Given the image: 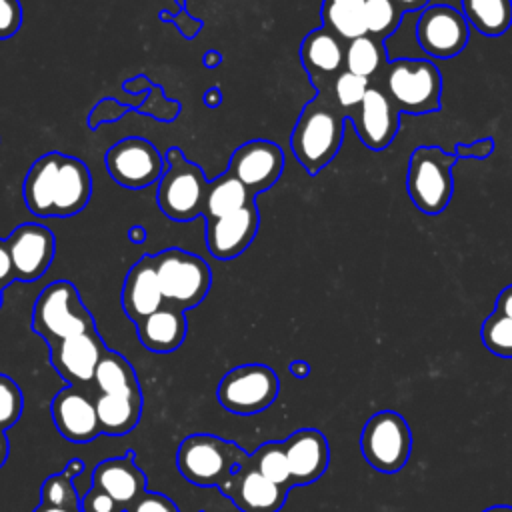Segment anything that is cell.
<instances>
[{"label": "cell", "mask_w": 512, "mask_h": 512, "mask_svg": "<svg viewBox=\"0 0 512 512\" xmlns=\"http://www.w3.org/2000/svg\"><path fill=\"white\" fill-rule=\"evenodd\" d=\"M22 196L26 208L38 218H70L86 208L92 176L80 158L48 152L28 168Z\"/></svg>", "instance_id": "6da1fadb"}, {"label": "cell", "mask_w": 512, "mask_h": 512, "mask_svg": "<svg viewBox=\"0 0 512 512\" xmlns=\"http://www.w3.org/2000/svg\"><path fill=\"white\" fill-rule=\"evenodd\" d=\"M346 122L330 88L316 90V96L304 104L290 134V150L308 174H318L340 152Z\"/></svg>", "instance_id": "7a4b0ae2"}, {"label": "cell", "mask_w": 512, "mask_h": 512, "mask_svg": "<svg viewBox=\"0 0 512 512\" xmlns=\"http://www.w3.org/2000/svg\"><path fill=\"white\" fill-rule=\"evenodd\" d=\"M398 112L430 114L442 108V74L426 58H392L378 84Z\"/></svg>", "instance_id": "3957f363"}, {"label": "cell", "mask_w": 512, "mask_h": 512, "mask_svg": "<svg viewBox=\"0 0 512 512\" xmlns=\"http://www.w3.org/2000/svg\"><path fill=\"white\" fill-rule=\"evenodd\" d=\"M244 452L236 442L218 438L214 434L186 436L176 452L178 472L190 484L210 488L226 482L244 462Z\"/></svg>", "instance_id": "277c9868"}, {"label": "cell", "mask_w": 512, "mask_h": 512, "mask_svg": "<svg viewBox=\"0 0 512 512\" xmlns=\"http://www.w3.org/2000/svg\"><path fill=\"white\" fill-rule=\"evenodd\" d=\"M32 330L52 346L64 338L96 330V324L76 286L68 280H54L36 298Z\"/></svg>", "instance_id": "5b68a950"}, {"label": "cell", "mask_w": 512, "mask_h": 512, "mask_svg": "<svg viewBox=\"0 0 512 512\" xmlns=\"http://www.w3.org/2000/svg\"><path fill=\"white\" fill-rule=\"evenodd\" d=\"M208 180L202 168L184 158L178 146L168 148L156 188L158 208L176 222H190L204 212Z\"/></svg>", "instance_id": "8992f818"}, {"label": "cell", "mask_w": 512, "mask_h": 512, "mask_svg": "<svg viewBox=\"0 0 512 512\" xmlns=\"http://www.w3.org/2000/svg\"><path fill=\"white\" fill-rule=\"evenodd\" d=\"M454 154L440 146L414 148L406 172V190L412 204L424 214H440L452 200Z\"/></svg>", "instance_id": "52a82bcc"}, {"label": "cell", "mask_w": 512, "mask_h": 512, "mask_svg": "<svg viewBox=\"0 0 512 512\" xmlns=\"http://www.w3.org/2000/svg\"><path fill=\"white\" fill-rule=\"evenodd\" d=\"M154 266L164 304L188 310L198 306L210 286L212 270L204 258L182 248H166L154 254Z\"/></svg>", "instance_id": "ba28073f"}, {"label": "cell", "mask_w": 512, "mask_h": 512, "mask_svg": "<svg viewBox=\"0 0 512 512\" xmlns=\"http://www.w3.org/2000/svg\"><path fill=\"white\" fill-rule=\"evenodd\" d=\"M360 450L366 462L384 474L404 468L412 450L408 422L394 410H380L368 418L360 434Z\"/></svg>", "instance_id": "9c48e42d"}, {"label": "cell", "mask_w": 512, "mask_h": 512, "mask_svg": "<svg viewBox=\"0 0 512 512\" xmlns=\"http://www.w3.org/2000/svg\"><path fill=\"white\" fill-rule=\"evenodd\" d=\"M278 378L266 364H242L228 370L216 390L222 408L234 414L266 410L278 396Z\"/></svg>", "instance_id": "30bf717a"}, {"label": "cell", "mask_w": 512, "mask_h": 512, "mask_svg": "<svg viewBox=\"0 0 512 512\" xmlns=\"http://www.w3.org/2000/svg\"><path fill=\"white\" fill-rule=\"evenodd\" d=\"M470 40V26L460 10L450 4H428L416 20V42L432 58L450 60Z\"/></svg>", "instance_id": "8fae6325"}, {"label": "cell", "mask_w": 512, "mask_h": 512, "mask_svg": "<svg viewBox=\"0 0 512 512\" xmlns=\"http://www.w3.org/2000/svg\"><path fill=\"white\" fill-rule=\"evenodd\" d=\"M104 162L112 180L130 190L158 182L164 172V158L158 148L138 136H128L108 148Z\"/></svg>", "instance_id": "7c38bea8"}, {"label": "cell", "mask_w": 512, "mask_h": 512, "mask_svg": "<svg viewBox=\"0 0 512 512\" xmlns=\"http://www.w3.org/2000/svg\"><path fill=\"white\" fill-rule=\"evenodd\" d=\"M284 170V152L270 140H248L240 144L228 162L234 174L252 196L272 188Z\"/></svg>", "instance_id": "4fadbf2b"}, {"label": "cell", "mask_w": 512, "mask_h": 512, "mask_svg": "<svg viewBox=\"0 0 512 512\" xmlns=\"http://www.w3.org/2000/svg\"><path fill=\"white\" fill-rule=\"evenodd\" d=\"M218 488L240 512H280L290 490L288 486L264 478L254 468L250 454L248 460Z\"/></svg>", "instance_id": "5bb4252c"}, {"label": "cell", "mask_w": 512, "mask_h": 512, "mask_svg": "<svg viewBox=\"0 0 512 512\" xmlns=\"http://www.w3.org/2000/svg\"><path fill=\"white\" fill-rule=\"evenodd\" d=\"M14 276L20 282L38 280L52 264L56 252V240L50 228L34 222H24L6 240Z\"/></svg>", "instance_id": "9a60e30c"}, {"label": "cell", "mask_w": 512, "mask_h": 512, "mask_svg": "<svg viewBox=\"0 0 512 512\" xmlns=\"http://www.w3.org/2000/svg\"><path fill=\"white\" fill-rule=\"evenodd\" d=\"M360 138L370 150H384L390 146L400 130V112L380 86L368 88L358 110L348 118Z\"/></svg>", "instance_id": "2e32d148"}, {"label": "cell", "mask_w": 512, "mask_h": 512, "mask_svg": "<svg viewBox=\"0 0 512 512\" xmlns=\"http://www.w3.org/2000/svg\"><path fill=\"white\" fill-rule=\"evenodd\" d=\"M204 220L208 252L218 260H232L240 256L252 244L260 226L256 200L248 202L244 208L232 214Z\"/></svg>", "instance_id": "e0dca14e"}, {"label": "cell", "mask_w": 512, "mask_h": 512, "mask_svg": "<svg viewBox=\"0 0 512 512\" xmlns=\"http://www.w3.org/2000/svg\"><path fill=\"white\" fill-rule=\"evenodd\" d=\"M106 352V344L98 330L64 338L50 346V362L54 370L72 386L90 384L94 370Z\"/></svg>", "instance_id": "ac0fdd59"}, {"label": "cell", "mask_w": 512, "mask_h": 512, "mask_svg": "<svg viewBox=\"0 0 512 512\" xmlns=\"http://www.w3.org/2000/svg\"><path fill=\"white\" fill-rule=\"evenodd\" d=\"M52 420L62 438L84 444L98 438L100 424L96 418L94 398L80 390V386H66L52 398Z\"/></svg>", "instance_id": "d6986e66"}, {"label": "cell", "mask_w": 512, "mask_h": 512, "mask_svg": "<svg viewBox=\"0 0 512 512\" xmlns=\"http://www.w3.org/2000/svg\"><path fill=\"white\" fill-rule=\"evenodd\" d=\"M346 42L326 26L308 32L300 44V62L310 84L316 90H326L332 80L344 70Z\"/></svg>", "instance_id": "ffe728a7"}, {"label": "cell", "mask_w": 512, "mask_h": 512, "mask_svg": "<svg viewBox=\"0 0 512 512\" xmlns=\"http://www.w3.org/2000/svg\"><path fill=\"white\" fill-rule=\"evenodd\" d=\"M292 486L316 482L328 468L330 446L326 436L316 428H300L284 442Z\"/></svg>", "instance_id": "44dd1931"}, {"label": "cell", "mask_w": 512, "mask_h": 512, "mask_svg": "<svg viewBox=\"0 0 512 512\" xmlns=\"http://www.w3.org/2000/svg\"><path fill=\"white\" fill-rule=\"evenodd\" d=\"M92 486H98L128 510L146 492V474L134 462V452H126L96 464Z\"/></svg>", "instance_id": "7402d4cb"}, {"label": "cell", "mask_w": 512, "mask_h": 512, "mask_svg": "<svg viewBox=\"0 0 512 512\" xmlns=\"http://www.w3.org/2000/svg\"><path fill=\"white\" fill-rule=\"evenodd\" d=\"M122 310L136 324L164 306L162 290L156 276L154 256L144 254L128 270L122 284Z\"/></svg>", "instance_id": "603a6c76"}, {"label": "cell", "mask_w": 512, "mask_h": 512, "mask_svg": "<svg viewBox=\"0 0 512 512\" xmlns=\"http://www.w3.org/2000/svg\"><path fill=\"white\" fill-rule=\"evenodd\" d=\"M136 332H138L140 344L150 352H156V354L174 352L176 348H180L188 332L186 314L180 308L164 304L156 312L136 322Z\"/></svg>", "instance_id": "cb8c5ba5"}, {"label": "cell", "mask_w": 512, "mask_h": 512, "mask_svg": "<svg viewBox=\"0 0 512 512\" xmlns=\"http://www.w3.org/2000/svg\"><path fill=\"white\" fill-rule=\"evenodd\" d=\"M100 432L108 436H122L134 430L142 414V396L98 394L94 398Z\"/></svg>", "instance_id": "d4e9b609"}, {"label": "cell", "mask_w": 512, "mask_h": 512, "mask_svg": "<svg viewBox=\"0 0 512 512\" xmlns=\"http://www.w3.org/2000/svg\"><path fill=\"white\" fill-rule=\"evenodd\" d=\"M92 384L98 388V394L142 396L134 366L122 354L110 348H106V352L102 354L94 370Z\"/></svg>", "instance_id": "484cf974"}, {"label": "cell", "mask_w": 512, "mask_h": 512, "mask_svg": "<svg viewBox=\"0 0 512 512\" xmlns=\"http://www.w3.org/2000/svg\"><path fill=\"white\" fill-rule=\"evenodd\" d=\"M256 196L248 192V188L228 170L218 178L208 182L206 200H204V218H218L232 214L252 202Z\"/></svg>", "instance_id": "4316f807"}, {"label": "cell", "mask_w": 512, "mask_h": 512, "mask_svg": "<svg viewBox=\"0 0 512 512\" xmlns=\"http://www.w3.org/2000/svg\"><path fill=\"white\" fill-rule=\"evenodd\" d=\"M460 12L484 36H500L512 26V0H462Z\"/></svg>", "instance_id": "83f0119b"}, {"label": "cell", "mask_w": 512, "mask_h": 512, "mask_svg": "<svg viewBox=\"0 0 512 512\" xmlns=\"http://www.w3.org/2000/svg\"><path fill=\"white\" fill-rule=\"evenodd\" d=\"M386 62H388V54L384 48V40L364 34L346 42L344 70L372 80L382 74Z\"/></svg>", "instance_id": "f1b7e54d"}, {"label": "cell", "mask_w": 512, "mask_h": 512, "mask_svg": "<svg viewBox=\"0 0 512 512\" xmlns=\"http://www.w3.org/2000/svg\"><path fill=\"white\" fill-rule=\"evenodd\" d=\"M364 0H322V26L332 30L344 42L366 34L362 20Z\"/></svg>", "instance_id": "f546056e"}, {"label": "cell", "mask_w": 512, "mask_h": 512, "mask_svg": "<svg viewBox=\"0 0 512 512\" xmlns=\"http://www.w3.org/2000/svg\"><path fill=\"white\" fill-rule=\"evenodd\" d=\"M404 12L392 2V0H364L362 6V20L366 34L374 38H388L392 36L400 22H402Z\"/></svg>", "instance_id": "4dcf8cb0"}, {"label": "cell", "mask_w": 512, "mask_h": 512, "mask_svg": "<svg viewBox=\"0 0 512 512\" xmlns=\"http://www.w3.org/2000/svg\"><path fill=\"white\" fill-rule=\"evenodd\" d=\"M250 460H252L254 468L264 478L292 488L290 468H288V460H286V452H284L282 442L272 440V442H266V444L258 446V450L254 454H250Z\"/></svg>", "instance_id": "1f68e13d"}, {"label": "cell", "mask_w": 512, "mask_h": 512, "mask_svg": "<svg viewBox=\"0 0 512 512\" xmlns=\"http://www.w3.org/2000/svg\"><path fill=\"white\" fill-rule=\"evenodd\" d=\"M370 88V80L358 74H352L348 70H342L330 86V94L336 102V106L344 112L346 120L358 110V106L362 104L366 92Z\"/></svg>", "instance_id": "d6a6232c"}, {"label": "cell", "mask_w": 512, "mask_h": 512, "mask_svg": "<svg viewBox=\"0 0 512 512\" xmlns=\"http://www.w3.org/2000/svg\"><path fill=\"white\" fill-rule=\"evenodd\" d=\"M482 344L500 358H512V318L492 312L482 322Z\"/></svg>", "instance_id": "836d02e7"}, {"label": "cell", "mask_w": 512, "mask_h": 512, "mask_svg": "<svg viewBox=\"0 0 512 512\" xmlns=\"http://www.w3.org/2000/svg\"><path fill=\"white\" fill-rule=\"evenodd\" d=\"M40 496H42V504L80 510V496L74 488V478L68 472H58L48 476L42 482Z\"/></svg>", "instance_id": "e575fe53"}, {"label": "cell", "mask_w": 512, "mask_h": 512, "mask_svg": "<svg viewBox=\"0 0 512 512\" xmlns=\"http://www.w3.org/2000/svg\"><path fill=\"white\" fill-rule=\"evenodd\" d=\"M24 408V396L20 386L6 374H0V430L18 422Z\"/></svg>", "instance_id": "d590c367"}, {"label": "cell", "mask_w": 512, "mask_h": 512, "mask_svg": "<svg viewBox=\"0 0 512 512\" xmlns=\"http://www.w3.org/2000/svg\"><path fill=\"white\" fill-rule=\"evenodd\" d=\"M136 112L152 116L158 122H172L180 114V102L166 98L162 86L152 84L142 104L136 106Z\"/></svg>", "instance_id": "8d00e7d4"}, {"label": "cell", "mask_w": 512, "mask_h": 512, "mask_svg": "<svg viewBox=\"0 0 512 512\" xmlns=\"http://www.w3.org/2000/svg\"><path fill=\"white\" fill-rule=\"evenodd\" d=\"M130 110H134L132 104H122L114 98H102L92 106V110L88 114V128L96 130L98 126H102L106 122H118Z\"/></svg>", "instance_id": "74e56055"}, {"label": "cell", "mask_w": 512, "mask_h": 512, "mask_svg": "<svg viewBox=\"0 0 512 512\" xmlns=\"http://www.w3.org/2000/svg\"><path fill=\"white\" fill-rule=\"evenodd\" d=\"M80 512H126L122 504L110 498L98 486H90L80 498Z\"/></svg>", "instance_id": "f35d334b"}, {"label": "cell", "mask_w": 512, "mask_h": 512, "mask_svg": "<svg viewBox=\"0 0 512 512\" xmlns=\"http://www.w3.org/2000/svg\"><path fill=\"white\" fill-rule=\"evenodd\" d=\"M22 26L20 0H0V40L14 36Z\"/></svg>", "instance_id": "ab89813d"}, {"label": "cell", "mask_w": 512, "mask_h": 512, "mask_svg": "<svg viewBox=\"0 0 512 512\" xmlns=\"http://www.w3.org/2000/svg\"><path fill=\"white\" fill-rule=\"evenodd\" d=\"M158 18L164 20V22L174 24L186 40H192L202 30V20L192 18L186 8H178L176 14H172L168 10H162V12H158Z\"/></svg>", "instance_id": "60d3db41"}, {"label": "cell", "mask_w": 512, "mask_h": 512, "mask_svg": "<svg viewBox=\"0 0 512 512\" xmlns=\"http://www.w3.org/2000/svg\"><path fill=\"white\" fill-rule=\"evenodd\" d=\"M126 512H178V506L160 492H144Z\"/></svg>", "instance_id": "b9f144b4"}, {"label": "cell", "mask_w": 512, "mask_h": 512, "mask_svg": "<svg viewBox=\"0 0 512 512\" xmlns=\"http://www.w3.org/2000/svg\"><path fill=\"white\" fill-rule=\"evenodd\" d=\"M492 152H494V140L488 136V138H480V140H476V142H472V144H456L454 146V156H456V160L458 158H476V160H484V158H488V156H492Z\"/></svg>", "instance_id": "7bdbcfd3"}, {"label": "cell", "mask_w": 512, "mask_h": 512, "mask_svg": "<svg viewBox=\"0 0 512 512\" xmlns=\"http://www.w3.org/2000/svg\"><path fill=\"white\" fill-rule=\"evenodd\" d=\"M14 280H16V276H14V266H12L8 244H6V240H0V290L4 292V288L8 284H12Z\"/></svg>", "instance_id": "ee69618b"}, {"label": "cell", "mask_w": 512, "mask_h": 512, "mask_svg": "<svg viewBox=\"0 0 512 512\" xmlns=\"http://www.w3.org/2000/svg\"><path fill=\"white\" fill-rule=\"evenodd\" d=\"M150 86H152V82H150L148 76H144V74H138V76H134V78L122 82V88H124L128 94H146V92L150 90Z\"/></svg>", "instance_id": "f6af8a7d"}, {"label": "cell", "mask_w": 512, "mask_h": 512, "mask_svg": "<svg viewBox=\"0 0 512 512\" xmlns=\"http://www.w3.org/2000/svg\"><path fill=\"white\" fill-rule=\"evenodd\" d=\"M494 312L512 318V284L506 286L504 290H500V294H498V298H496Z\"/></svg>", "instance_id": "bcb514c9"}, {"label": "cell", "mask_w": 512, "mask_h": 512, "mask_svg": "<svg viewBox=\"0 0 512 512\" xmlns=\"http://www.w3.org/2000/svg\"><path fill=\"white\" fill-rule=\"evenodd\" d=\"M404 14L406 12H420V10H424L428 4H430V0H392Z\"/></svg>", "instance_id": "7dc6e473"}, {"label": "cell", "mask_w": 512, "mask_h": 512, "mask_svg": "<svg viewBox=\"0 0 512 512\" xmlns=\"http://www.w3.org/2000/svg\"><path fill=\"white\" fill-rule=\"evenodd\" d=\"M220 102H222V94H220V90H218L216 86H212V88H208V90L204 92V104H206L208 108H218Z\"/></svg>", "instance_id": "c3c4849f"}, {"label": "cell", "mask_w": 512, "mask_h": 512, "mask_svg": "<svg viewBox=\"0 0 512 512\" xmlns=\"http://www.w3.org/2000/svg\"><path fill=\"white\" fill-rule=\"evenodd\" d=\"M290 374L296 376V378H306L310 374V364L306 360L290 362Z\"/></svg>", "instance_id": "681fc988"}, {"label": "cell", "mask_w": 512, "mask_h": 512, "mask_svg": "<svg viewBox=\"0 0 512 512\" xmlns=\"http://www.w3.org/2000/svg\"><path fill=\"white\" fill-rule=\"evenodd\" d=\"M146 238H148L146 228L140 226V224H134V226L128 230V240L134 242V244H142V242H146Z\"/></svg>", "instance_id": "f907efd6"}, {"label": "cell", "mask_w": 512, "mask_h": 512, "mask_svg": "<svg viewBox=\"0 0 512 512\" xmlns=\"http://www.w3.org/2000/svg\"><path fill=\"white\" fill-rule=\"evenodd\" d=\"M220 62H222V54H220L218 50H208V52H204V56H202V64H204L206 68H216Z\"/></svg>", "instance_id": "816d5d0a"}, {"label": "cell", "mask_w": 512, "mask_h": 512, "mask_svg": "<svg viewBox=\"0 0 512 512\" xmlns=\"http://www.w3.org/2000/svg\"><path fill=\"white\" fill-rule=\"evenodd\" d=\"M8 452H10V444H8V436L4 430H0V468L6 464L8 460Z\"/></svg>", "instance_id": "f5cc1de1"}, {"label": "cell", "mask_w": 512, "mask_h": 512, "mask_svg": "<svg viewBox=\"0 0 512 512\" xmlns=\"http://www.w3.org/2000/svg\"><path fill=\"white\" fill-rule=\"evenodd\" d=\"M82 468H84V462H82V460H78V458H74V460H70V462H68V466L64 468V472H68V474L74 478L76 474H80V472H82Z\"/></svg>", "instance_id": "db71d44e"}, {"label": "cell", "mask_w": 512, "mask_h": 512, "mask_svg": "<svg viewBox=\"0 0 512 512\" xmlns=\"http://www.w3.org/2000/svg\"><path fill=\"white\" fill-rule=\"evenodd\" d=\"M34 512H80V510H70V508H62V506H50V504H38V508Z\"/></svg>", "instance_id": "11a10c76"}, {"label": "cell", "mask_w": 512, "mask_h": 512, "mask_svg": "<svg viewBox=\"0 0 512 512\" xmlns=\"http://www.w3.org/2000/svg\"><path fill=\"white\" fill-rule=\"evenodd\" d=\"M482 512H512V506H506V504H496V506H490Z\"/></svg>", "instance_id": "9f6ffc18"}, {"label": "cell", "mask_w": 512, "mask_h": 512, "mask_svg": "<svg viewBox=\"0 0 512 512\" xmlns=\"http://www.w3.org/2000/svg\"><path fill=\"white\" fill-rule=\"evenodd\" d=\"M0 306H2V290H0Z\"/></svg>", "instance_id": "6f0895ef"}]
</instances>
